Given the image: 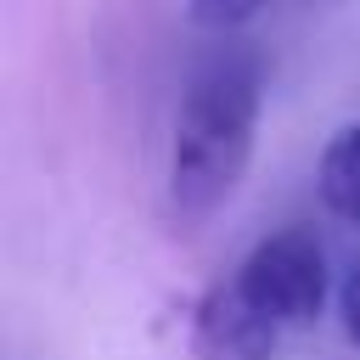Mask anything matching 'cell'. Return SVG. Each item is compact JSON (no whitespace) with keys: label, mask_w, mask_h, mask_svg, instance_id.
I'll use <instances>...</instances> for the list:
<instances>
[{"label":"cell","mask_w":360,"mask_h":360,"mask_svg":"<svg viewBox=\"0 0 360 360\" xmlns=\"http://www.w3.org/2000/svg\"><path fill=\"white\" fill-rule=\"evenodd\" d=\"M259 129V73L253 62H208L180 101L169 146V197L180 219H208L225 208L248 174Z\"/></svg>","instance_id":"1"},{"label":"cell","mask_w":360,"mask_h":360,"mask_svg":"<svg viewBox=\"0 0 360 360\" xmlns=\"http://www.w3.org/2000/svg\"><path fill=\"white\" fill-rule=\"evenodd\" d=\"M236 287L287 332V326H309L321 309H326V253L309 231H276L264 236L242 270H236Z\"/></svg>","instance_id":"2"},{"label":"cell","mask_w":360,"mask_h":360,"mask_svg":"<svg viewBox=\"0 0 360 360\" xmlns=\"http://www.w3.org/2000/svg\"><path fill=\"white\" fill-rule=\"evenodd\" d=\"M281 326L231 281L208 287L191 309V354L197 360H270Z\"/></svg>","instance_id":"3"},{"label":"cell","mask_w":360,"mask_h":360,"mask_svg":"<svg viewBox=\"0 0 360 360\" xmlns=\"http://www.w3.org/2000/svg\"><path fill=\"white\" fill-rule=\"evenodd\" d=\"M315 191H321V208L343 225H360V124H343L326 152H321V169H315Z\"/></svg>","instance_id":"4"},{"label":"cell","mask_w":360,"mask_h":360,"mask_svg":"<svg viewBox=\"0 0 360 360\" xmlns=\"http://www.w3.org/2000/svg\"><path fill=\"white\" fill-rule=\"evenodd\" d=\"M259 11H264V0H191V17L202 28H242Z\"/></svg>","instance_id":"5"},{"label":"cell","mask_w":360,"mask_h":360,"mask_svg":"<svg viewBox=\"0 0 360 360\" xmlns=\"http://www.w3.org/2000/svg\"><path fill=\"white\" fill-rule=\"evenodd\" d=\"M338 321H343V338L360 349V270H349L338 287Z\"/></svg>","instance_id":"6"}]
</instances>
